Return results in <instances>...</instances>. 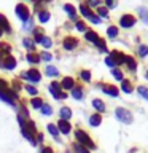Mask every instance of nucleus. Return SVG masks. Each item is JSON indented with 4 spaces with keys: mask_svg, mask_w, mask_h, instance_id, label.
Returning a JSON list of instances; mask_svg holds the SVG:
<instances>
[{
    "mask_svg": "<svg viewBox=\"0 0 148 153\" xmlns=\"http://www.w3.org/2000/svg\"><path fill=\"white\" fill-rule=\"evenodd\" d=\"M75 136L76 139H78V142H80V145H83V147H88V148H95V143L91 140V137L86 134L84 131H81V129H78V131L75 132Z\"/></svg>",
    "mask_w": 148,
    "mask_h": 153,
    "instance_id": "1",
    "label": "nucleus"
},
{
    "mask_svg": "<svg viewBox=\"0 0 148 153\" xmlns=\"http://www.w3.org/2000/svg\"><path fill=\"white\" fill-rule=\"evenodd\" d=\"M115 115H116V118L119 120V121H123V123H126V124H131L132 123V113L129 112L127 108H123V107H118L116 108V112H115Z\"/></svg>",
    "mask_w": 148,
    "mask_h": 153,
    "instance_id": "2",
    "label": "nucleus"
},
{
    "mask_svg": "<svg viewBox=\"0 0 148 153\" xmlns=\"http://www.w3.org/2000/svg\"><path fill=\"white\" fill-rule=\"evenodd\" d=\"M16 14L22 19V21L30 19V11H29V7H26L24 3H18L16 5Z\"/></svg>",
    "mask_w": 148,
    "mask_h": 153,
    "instance_id": "3",
    "label": "nucleus"
},
{
    "mask_svg": "<svg viewBox=\"0 0 148 153\" xmlns=\"http://www.w3.org/2000/svg\"><path fill=\"white\" fill-rule=\"evenodd\" d=\"M134 24H135V18H134L132 14H124V16H121V19H119V26L124 27V29L132 27Z\"/></svg>",
    "mask_w": 148,
    "mask_h": 153,
    "instance_id": "4",
    "label": "nucleus"
},
{
    "mask_svg": "<svg viewBox=\"0 0 148 153\" xmlns=\"http://www.w3.org/2000/svg\"><path fill=\"white\" fill-rule=\"evenodd\" d=\"M16 65V59L11 54H5L2 57V62H0V67H5V69H14Z\"/></svg>",
    "mask_w": 148,
    "mask_h": 153,
    "instance_id": "5",
    "label": "nucleus"
},
{
    "mask_svg": "<svg viewBox=\"0 0 148 153\" xmlns=\"http://www.w3.org/2000/svg\"><path fill=\"white\" fill-rule=\"evenodd\" d=\"M22 76L29 81H33V83H37L38 80H40V72H38L37 69H30L27 72H22Z\"/></svg>",
    "mask_w": 148,
    "mask_h": 153,
    "instance_id": "6",
    "label": "nucleus"
},
{
    "mask_svg": "<svg viewBox=\"0 0 148 153\" xmlns=\"http://www.w3.org/2000/svg\"><path fill=\"white\" fill-rule=\"evenodd\" d=\"M78 46V40L73 37H67L64 40V48L65 50H75V48Z\"/></svg>",
    "mask_w": 148,
    "mask_h": 153,
    "instance_id": "7",
    "label": "nucleus"
},
{
    "mask_svg": "<svg viewBox=\"0 0 148 153\" xmlns=\"http://www.w3.org/2000/svg\"><path fill=\"white\" fill-rule=\"evenodd\" d=\"M100 88H102L104 93H107L108 96H113V97L118 96V88H115L112 85H100Z\"/></svg>",
    "mask_w": 148,
    "mask_h": 153,
    "instance_id": "8",
    "label": "nucleus"
},
{
    "mask_svg": "<svg viewBox=\"0 0 148 153\" xmlns=\"http://www.w3.org/2000/svg\"><path fill=\"white\" fill-rule=\"evenodd\" d=\"M57 129H59L62 134H69L72 128H70L69 121H65V120H59V123H57Z\"/></svg>",
    "mask_w": 148,
    "mask_h": 153,
    "instance_id": "9",
    "label": "nucleus"
},
{
    "mask_svg": "<svg viewBox=\"0 0 148 153\" xmlns=\"http://www.w3.org/2000/svg\"><path fill=\"white\" fill-rule=\"evenodd\" d=\"M110 57L115 61V64H121V62H124V54L123 53H119V51H112V54H110Z\"/></svg>",
    "mask_w": 148,
    "mask_h": 153,
    "instance_id": "10",
    "label": "nucleus"
},
{
    "mask_svg": "<svg viewBox=\"0 0 148 153\" xmlns=\"http://www.w3.org/2000/svg\"><path fill=\"white\" fill-rule=\"evenodd\" d=\"M102 123V117H100L99 113H94L89 117V124L91 126H99V124Z\"/></svg>",
    "mask_w": 148,
    "mask_h": 153,
    "instance_id": "11",
    "label": "nucleus"
},
{
    "mask_svg": "<svg viewBox=\"0 0 148 153\" xmlns=\"http://www.w3.org/2000/svg\"><path fill=\"white\" fill-rule=\"evenodd\" d=\"M64 10H65L67 13H69L70 19H76V10H75V7H73V5L67 3V5H64Z\"/></svg>",
    "mask_w": 148,
    "mask_h": 153,
    "instance_id": "12",
    "label": "nucleus"
},
{
    "mask_svg": "<svg viewBox=\"0 0 148 153\" xmlns=\"http://www.w3.org/2000/svg\"><path fill=\"white\" fill-rule=\"evenodd\" d=\"M61 86L64 89H73V78H70V76H65L64 80H62Z\"/></svg>",
    "mask_w": 148,
    "mask_h": 153,
    "instance_id": "13",
    "label": "nucleus"
},
{
    "mask_svg": "<svg viewBox=\"0 0 148 153\" xmlns=\"http://www.w3.org/2000/svg\"><path fill=\"white\" fill-rule=\"evenodd\" d=\"M121 89L124 91V93H126V94H131L132 93V85H131V81H129V80H123L121 81Z\"/></svg>",
    "mask_w": 148,
    "mask_h": 153,
    "instance_id": "14",
    "label": "nucleus"
},
{
    "mask_svg": "<svg viewBox=\"0 0 148 153\" xmlns=\"http://www.w3.org/2000/svg\"><path fill=\"white\" fill-rule=\"evenodd\" d=\"M80 11L83 13L84 18H91V16H92V11L89 10V7H88L86 3H81V5H80Z\"/></svg>",
    "mask_w": 148,
    "mask_h": 153,
    "instance_id": "15",
    "label": "nucleus"
},
{
    "mask_svg": "<svg viewBox=\"0 0 148 153\" xmlns=\"http://www.w3.org/2000/svg\"><path fill=\"white\" fill-rule=\"evenodd\" d=\"M92 107H94L95 110H99V112H105V104H104L100 99H94V100H92Z\"/></svg>",
    "mask_w": 148,
    "mask_h": 153,
    "instance_id": "16",
    "label": "nucleus"
},
{
    "mask_svg": "<svg viewBox=\"0 0 148 153\" xmlns=\"http://www.w3.org/2000/svg\"><path fill=\"white\" fill-rule=\"evenodd\" d=\"M124 62L127 64L129 70H135L137 64H135V61H134V57H131V56H124Z\"/></svg>",
    "mask_w": 148,
    "mask_h": 153,
    "instance_id": "17",
    "label": "nucleus"
},
{
    "mask_svg": "<svg viewBox=\"0 0 148 153\" xmlns=\"http://www.w3.org/2000/svg\"><path fill=\"white\" fill-rule=\"evenodd\" d=\"M137 11L140 13V16H142V19H143V22L148 26V10L145 8V7H138L137 8Z\"/></svg>",
    "mask_w": 148,
    "mask_h": 153,
    "instance_id": "18",
    "label": "nucleus"
},
{
    "mask_svg": "<svg viewBox=\"0 0 148 153\" xmlns=\"http://www.w3.org/2000/svg\"><path fill=\"white\" fill-rule=\"evenodd\" d=\"M70 117H72V110H70L69 107H62V108H61V118L67 121Z\"/></svg>",
    "mask_w": 148,
    "mask_h": 153,
    "instance_id": "19",
    "label": "nucleus"
},
{
    "mask_svg": "<svg viewBox=\"0 0 148 153\" xmlns=\"http://www.w3.org/2000/svg\"><path fill=\"white\" fill-rule=\"evenodd\" d=\"M0 29H2V30L5 29L7 32L11 30V29H10V22L7 21V18H5V16H2V14H0Z\"/></svg>",
    "mask_w": 148,
    "mask_h": 153,
    "instance_id": "20",
    "label": "nucleus"
},
{
    "mask_svg": "<svg viewBox=\"0 0 148 153\" xmlns=\"http://www.w3.org/2000/svg\"><path fill=\"white\" fill-rule=\"evenodd\" d=\"M86 40L95 43V42L99 40V35H97V33H95L94 30H89V32H86Z\"/></svg>",
    "mask_w": 148,
    "mask_h": 153,
    "instance_id": "21",
    "label": "nucleus"
},
{
    "mask_svg": "<svg viewBox=\"0 0 148 153\" xmlns=\"http://www.w3.org/2000/svg\"><path fill=\"white\" fill-rule=\"evenodd\" d=\"M27 61L37 64V62H40V54H37V53H29V54H27Z\"/></svg>",
    "mask_w": 148,
    "mask_h": 153,
    "instance_id": "22",
    "label": "nucleus"
},
{
    "mask_svg": "<svg viewBox=\"0 0 148 153\" xmlns=\"http://www.w3.org/2000/svg\"><path fill=\"white\" fill-rule=\"evenodd\" d=\"M107 35L110 37V38H115L118 35V27H115V26H110L108 29H107Z\"/></svg>",
    "mask_w": 148,
    "mask_h": 153,
    "instance_id": "23",
    "label": "nucleus"
},
{
    "mask_svg": "<svg viewBox=\"0 0 148 153\" xmlns=\"http://www.w3.org/2000/svg\"><path fill=\"white\" fill-rule=\"evenodd\" d=\"M22 136L26 137L27 140H29V142L32 143V145H35V143H37V142H35V139H33V136H32V134H30V132H27V129H22Z\"/></svg>",
    "mask_w": 148,
    "mask_h": 153,
    "instance_id": "24",
    "label": "nucleus"
},
{
    "mask_svg": "<svg viewBox=\"0 0 148 153\" xmlns=\"http://www.w3.org/2000/svg\"><path fill=\"white\" fill-rule=\"evenodd\" d=\"M97 14H99V18H107L108 16V10L105 7H99L97 8Z\"/></svg>",
    "mask_w": 148,
    "mask_h": 153,
    "instance_id": "25",
    "label": "nucleus"
},
{
    "mask_svg": "<svg viewBox=\"0 0 148 153\" xmlns=\"http://www.w3.org/2000/svg\"><path fill=\"white\" fill-rule=\"evenodd\" d=\"M30 104H32V107H35V108H41L43 100H41V99H38V97H33V99L30 100Z\"/></svg>",
    "mask_w": 148,
    "mask_h": 153,
    "instance_id": "26",
    "label": "nucleus"
},
{
    "mask_svg": "<svg viewBox=\"0 0 148 153\" xmlns=\"http://www.w3.org/2000/svg\"><path fill=\"white\" fill-rule=\"evenodd\" d=\"M38 19H40V22H46L48 19H50V13H48V11H40Z\"/></svg>",
    "mask_w": 148,
    "mask_h": 153,
    "instance_id": "27",
    "label": "nucleus"
},
{
    "mask_svg": "<svg viewBox=\"0 0 148 153\" xmlns=\"http://www.w3.org/2000/svg\"><path fill=\"white\" fill-rule=\"evenodd\" d=\"M48 131H50L54 137H57V134H59V129H57L56 124H48Z\"/></svg>",
    "mask_w": 148,
    "mask_h": 153,
    "instance_id": "28",
    "label": "nucleus"
},
{
    "mask_svg": "<svg viewBox=\"0 0 148 153\" xmlns=\"http://www.w3.org/2000/svg\"><path fill=\"white\" fill-rule=\"evenodd\" d=\"M46 74H48V75H51V76H56L57 74H59V72H57V69H56V67H53V65H48V67H46Z\"/></svg>",
    "mask_w": 148,
    "mask_h": 153,
    "instance_id": "29",
    "label": "nucleus"
},
{
    "mask_svg": "<svg viewBox=\"0 0 148 153\" xmlns=\"http://www.w3.org/2000/svg\"><path fill=\"white\" fill-rule=\"evenodd\" d=\"M72 96H73L75 99H81V97H83V91H81L80 88H73V91H72Z\"/></svg>",
    "mask_w": 148,
    "mask_h": 153,
    "instance_id": "30",
    "label": "nucleus"
},
{
    "mask_svg": "<svg viewBox=\"0 0 148 153\" xmlns=\"http://www.w3.org/2000/svg\"><path fill=\"white\" fill-rule=\"evenodd\" d=\"M40 43L45 48H50L51 45H53V42H51V38H48V37H41V40H40Z\"/></svg>",
    "mask_w": 148,
    "mask_h": 153,
    "instance_id": "31",
    "label": "nucleus"
},
{
    "mask_svg": "<svg viewBox=\"0 0 148 153\" xmlns=\"http://www.w3.org/2000/svg\"><path fill=\"white\" fill-rule=\"evenodd\" d=\"M138 54H140L142 57H145L148 54V46L147 45H140V46H138Z\"/></svg>",
    "mask_w": 148,
    "mask_h": 153,
    "instance_id": "32",
    "label": "nucleus"
},
{
    "mask_svg": "<svg viewBox=\"0 0 148 153\" xmlns=\"http://www.w3.org/2000/svg\"><path fill=\"white\" fill-rule=\"evenodd\" d=\"M112 75H113L116 80L123 81V74H121V70H118V69H112Z\"/></svg>",
    "mask_w": 148,
    "mask_h": 153,
    "instance_id": "33",
    "label": "nucleus"
},
{
    "mask_svg": "<svg viewBox=\"0 0 148 153\" xmlns=\"http://www.w3.org/2000/svg\"><path fill=\"white\" fill-rule=\"evenodd\" d=\"M95 45H97V48H100L104 53H107V45H105V42L102 40V38H99V40L95 42Z\"/></svg>",
    "mask_w": 148,
    "mask_h": 153,
    "instance_id": "34",
    "label": "nucleus"
},
{
    "mask_svg": "<svg viewBox=\"0 0 148 153\" xmlns=\"http://www.w3.org/2000/svg\"><path fill=\"white\" fill-rule=\"evenodd\" d=\"M137 91H138V94H140V96H143L145 99H148V89L145 88V86H138Z\"/></svg>",
    "mask_w": 148,
    "mask_h": 153,
    "instance_id": "35",
    "label": "nucleus"
},
{
    "mask_svg": "<svg viewBox=\"0 0 148 153\" xmlns=\"http://www.w3.org/2000/svg\"><path fill=\"white\" fill-rule=\"evenodd\" d=\"M51 112H53V110H51V107L48 104H43L41 105V113L43 115H51Z\"/></svg>",
    "mask_w": 148,
    "mask_h": 153,
    "instance_id": "36",
    "label": "nucleus"
},
{
    "mask_svg": "<svg viewBox=\"0 0 148 153\" xmlns=\"http://www.w3.org/2000/svg\"><path fill=\"white\" fill-rule=\"evenodd\" d=\"M81 78H83L84 81H89L91 80V72L89 70H83L81 72Z\"/></svg>",
    "mask_w": 148,
    "mask_h": 153,
    "instance_id": "37",
    "label": "nucleus"
},
{
    "mask_svg": "<svg viewBox=\"0 0 148 153\" xmlns=\"http://www.w3.org/2000/svg\"><path fill=\"white\" fill-rule=\"evenodd\" d=\"M26 91H27V93L30 94V96H37V93H38V91L33 88V86H30V85H27V86H26Z\"/></svg>",
    "mask_w": 148,
    "mask_h": 153,
    "instance_id": "38",
    "label": "nucleus"
},
{
    "mask_svg": "<svg viewBox=\"0 0 148 153\" xmlns=\"http://www.w3.org/2000/svg\"><path fill=\"white\" fill-rule=\"evenodd\" d=\"M33 45H35V43H33L30 38H24V46H26V48H30V50H32Z\"/></svg>",
    "mask_w": 148,
    "mask_h": 153,
    "instance_id": "39",
    "label": "nucleus"
},
{
    "mask_svg": "<svg viewBox=\"0 0 148 153\" xmlns=\"http://www.w3.org/2000/svg\"><path fill=\"white\" fill-rule=\"evenodd\" d=\"M105 64H107L108 67H112V69H115V65H116V64H115V61L112 59V57H105Z\"/></svg>",
    "mask_w": 148,
    "mask_h": 153,
    "instance_id": "40",
    "label": "nucleus"
},
{
    "mask_svg": "<svg viewBox=\"0 0 148 153\" xmlns=\"http://www.w3.org/2000/svg\"><path fill=\"white\" fill-rule=\"evenodd\" d=\"M51 57H53V56L50 54V53H46V51L40 54V59H43V61H51Z\"/></svg>",
    "mask_w": 148,
    "mask_h": 153,
    "instance_id": "41",
    "label": "nucleus"
},
{
    "mask_svg": "<svg viewBox=\"0 0 148 153\" xmlns=\"http://www.w3.org/2000/svg\"><path fill=\"white\" fill-rule=\"evenodd\" d=\"M76 29H78V30H81V32H84V30H86L84 22H83V21H76Z\"/></svg>",
    "mask_w": 148,
    "mask_h": 153,
    "instance_id": "42",
    "label": "nucleus"
},
{
    "mask_svg": "<svg viewBox=\"0 0 148 153\" xmlns=\"http://www.w3.org/2000/svg\"><path fill=\"white\" fill-rule=\"evenodd\" d=\"M0 50H5V51H7V54H8V53L11 51V46L7 45V43H0Z\"/></svg>",
    "mask_w": 148,
    "mask_h": 153,
    "instance_id": "43",
    "label": "nucleus"
},
{
    "mask_svg": "<svg viewBox=\"0 0 148 153\" xmlns=\"http://www.w3.org/2000/svg\"><path fill=\"white\" fill-rule=\"evenodd\" d=\"M75 148H76V152H78V153H89L88 150H86V147H83V145H80V143H78V145H76Z\"/></svg>",
    "mask_w": 148,
    "mask_h": 153,
    "instance_id": "44",
    "label": "nucleus"
},
{
    "mask_svg": "<svg viewBox=\"0 0 148 153\" xmlns=\"http://www.w3.org/2000/svg\"><path fill=\"white\" fill-rule=\"evenodd\" d=\"M105 3H107V7H108V8H115V7H116L115 0H105Z\"/></svg>",
    "mask_w": 148,
    "mask_h": 153,
    "instance_id": "45",
    "label": "nucleus"
},
{
    "mask_svg": "<svg viewBox=\"0 0 148 153\" xmlns=\"http://www.w3.org/2000/svg\"><path fill=\"white\" fill-rule=\"evenodd\" d=\"M89 19H91V21H92V22H94V24H99V22H100V21H102V19H100V18H99V16H94V14H92V16H91V18H89Z\"/></svg>",
    "mask_w": 148,
    "mask_h": 153,
    "instance_id": "46",
    "label": "nucleus"
},
{
    "mask_svg": "<svg viewBox=\"0 0 148 153\" xmlns=\"http://www.w3.org/2000/svg\"><path fill=\"white\" fill-rule=\"evenodd\" d=\"M88 5H91V7H97L99 0H88Z\"/></svg>",
    "mask_w": 148,
    "mask_h": 153,
    "instance_id": "47",
    "label": "nucleus"
},
{
    "mask_svg": "<svg viewBox=\"0 0 148 153\" xmlns=\"http://www.w3.org/2000/svg\"><path fill=\"white\" fill-rule=\"evenodd\" d=\"M40 153H53V150H51L50 147H45V148H43V150H41Z\"/></svg>",
    "mask_w": 148,
    "mask_h": 153,
    "instance_id": "48",
    "label": "nucleus"
},
{
    "mask_svg": "<svg viewBox=\"0 0 148 153\" xmlns=\"http://www.w3.org/2000/svg\"><path fill=\"white\" fill-rule=\"evenodd\" d=\"M26 29H32V21L29 19V22H26Z\"/></svg>",
    "mask_w": 148,
    "mask_h": 153,
    "instance_id": "49",
    "label": "nucleus"
},
{
    "mask_svg": "<svg viewBox=\"0 0 148 153\" xmlns=\"http://www.w3.org/2000/svg\"><path fill=\"white\" fill-rule=\"evenodd\" d=\"M0 37H2V29H0Z\"/></svg>",
    "mask_w": 148,
    "mask_h": 153,
    "instance_id": "50",
    "label": "nucleus"
},
{
    "mask_svg": "<svg viewBox=\"0 0 148 153\" xmlns=\"http://www.w3.org/2000/svg\"><path fill=\"white\" fill-rule=\"evenodd\" d=\"M147 78H148V70H147Z\"/></svg>",
    "mask_w": 148,
    "mask_h": 153,
    "instance_id": "51",
    "label": "nucleus"
}]
</instances>
